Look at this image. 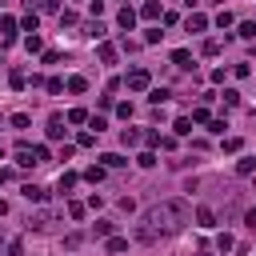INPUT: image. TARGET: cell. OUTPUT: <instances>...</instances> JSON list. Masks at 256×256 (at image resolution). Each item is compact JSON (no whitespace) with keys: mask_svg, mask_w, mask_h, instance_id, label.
<instances>
[{"mask_svg":"<svg viewBox=\"0 0 256 256\" xmlns=\"http://www.w3.org/2000/svg\"><path fill=\"white\" fill-rule=\"evenodd\" d=\"M188 200H160V204H152L148 212H144V220H140V228H136V240H144V244H152V240H160V236H172V232H180L184 224H188Z\"/></svg>","mask_w":256,"mask_h":256,"instance_id":"obj_1","label":"cell"},{"mask_svg":"<svg viewBox=\"0 0 256 256\" xmlns=\"http://www.w3.org/2000/svg\"><path fill=\"white\" fill-rule=\"evenodd\" d=\"M28 228H32V232H48V228H56V212H36V216H28Z\"/></svg>","mask_w":256,"mask_h":256,"instance_id":"obj_2","label":"cell"},{"mask_svg":"<svg viewBox=\"0 0 256 256\" xmlns=\"http://www.w3.org/2000/svg\"><path fill=\"white\" fill-rule=\"evenodd\" d=\"M148 84H152V76H148L144 68H132V72H128V92H144Z\"/></svg>","mask_w":256,"mask_h":256,"instance_id":"obj_3","label":"cell"},{"mask_svg":"<svg viewBox=\"0 0 256 256\" xmlns=\"http://www.w3.org/2000/svg\"><path fill=\"white\" fill-rule=\"evenodd\" d=\"M16 164H20V168H32V164H40V156H36V148H28V144H20V148H16Z\"/></svg>","mask_w":256,"mask_h":256,"instance_id":"obj_4","label":"cell"},{"mask_svg":"<svg viewBox=\"0 0 256 256\" xmlns=\"http://www.w3.org/2000/svg\"><path fill=\"white\" fill-rule=\"evenodd\" d=\"M184 28H188V32H204V28H208V16H204V12H192V16L184 20Z\"/></svg>","mask_w":256,"mask_h":256,"instance_id":"obj_5","label":"cell"},{"mask_svg":"<svg viewBox=\"0 0 256 256\" xmlns=\"http://www.w3.org/2000/svg\"><path fill=\"white\" fill-rule=\"evenodd\" d=\"M76 180H80L76 172H60V180H56V192H72V188H76Z\"/></svg>","mask_w":256,"mask_h":256,"instance_id":"obj_6","label":"cell"},{"mask_svg":"<svg viewBox=\"0 0 256 256\" xmlns=\"http://www.w3.org/2000/svg\"><path fill=\"white\" fill-rule=\"evenodd\" d=\"M140 16H144V20H160L164 12H160V4H156V0H144V8H140Z\"/></svg>","mask_w":256,"mask_h":256,"instance_id":"obj_7","label":"cell"},{"mask_svg":"<svg viewBox=\"0 0 256 256\" xmlns=\"http://www.w3.org/2000/svg\"><path fill=\"white\" fill-rule=\"evenodd\" d=\"M64 136V116H52L48 120V140H60Z\"/></svg>","mask_w":256,"mask_h":256,"instance_id":"obj_8","label":"cell"},{"mask_svg":"<svg viewBox=\"0 0 256 256\" xmlns=\"http://www.w3.org/2000/svg\"><path fill=\"white\" fill-rule=\"evenodd\" d=\"M44 196H48V188H40V184H24V200H36V204H40Z\"/></svg>","mask_w":256,"mask_h":256,"instance_id":"obj_9","label":"cell"},{"mask_svg":"<svg viewBox=\"0 0 256 256\" xmlns=\"http://www.w3.org/2000/svg\"><path fill=\"white\" fill-rule=\"evenodd\" d=\"M116 24H120V28H136V12H132V8H120Z\"/></svg>","mask_w":256,"mask_h":256,"instance_id":"obj_10","label":"cell"},{"mask_svg":"<svg viewBox=\"0 0 256 256\" xmlns=\"http://www.w3.org/2000/svg\"><path fill=\"white\" fill-rule=\"evenodd\" d=\"M96 52H100V60H104V64H116V44H108V40H104Z\"/></svg>","mask_w":256,"mask_h":256,"instance_id":"obj_11","label":"cell"},{"mask_svg":"<svg viewBox=\"0 0 256 256\" xmlns=\"http://www.w3.org/2000/svg\"><path fill=\"white\" fill-rule=\"evenodd\" d=\"M104 248H108L112 256H120V252L128 248V240H124V236H108V244H104Z\"/></svg>","mask_w":256,"mask_h":256,"instance_id":"obj_12","label":"cell"},{"mask_svg":"<svg viewBox=\"0 0 256 256\" xmlns=\"http://www.w3.org/2000/svg\"><path fill=\"white\" fill-rule=\"evenodd\" d=\"M68 92H76V96L88 92V80H84V76H68Z\"/></svg>","mask_w":256,"mask_h":256,"instance_id":"obj_13","label":"cell"},{"mask_svg":"<svg viewBox=\"0 0 256 256\" xmlns=\"http://www.w3.org/2000/svg\"><path fill=\"white\" fill-rule=\"evenodd\" d=\"M100 160H104V168H120V164H128V160H124L120 152H104Z\"/></svg>","mask_w":256,"mask_h":256,"instance_id":"obj_14","label":"cell"},{"mask_svg":"<svg viewBox=\"0 0 256 256\" xmlns=\"http://www.w3.org/2000/svg\"><path fill=\"white\" fill-rule=\"evenodd\" d=\"M196 220H200L204 228H212V224H216V212H212V208H196Z\"/></svg>","mask_w":256,"mask_h":256,"instance_id":"obj_15","label":"cell"},{"mask_svg":"<svg viewBox=\"0 0 256 256\" xmlns=\"http://www.w3.org/2000/svg\"><path fill=\"white\" fill-rule=\"evenodd\" d=\"M84 36H92V40H100V36H104V24H100V20H92V24H84Z\"/></svg>","mask_w":256,"mask_h":256,"instance_id":"obj_16","label":"cell"},{"mask_svg":"<svg viewBox=\"0 0 256 256\" xmlns=\"http://www.w3.org/2000/svg\"><path fill=\"white\" fill-rule=\"evenodd\" d=\"M172 64H176V68H192V56L180 48V52H172Z\"/></svg>","mask_w":256,"mask_h":256,"instance_id":"obj_17","label":"cell"},{"mask_svg":"<svg viewBox=\"0 0 256 256\" xmlns=\"http://www.w3.org/2000/svg\"><path fill=\"white\" fill-rule=\"evenodd\" d=\"M84 180H88V184H100V180H104V164H96V168H88V172H84Z\"/></svg>","mask_w":256,"mask_h":256,"instance_id":"obj_18","label":"cell"},{"mask_svg":"<svg viewBox=\"0 0 256 256\" xmlns=\"http://www.w3.org/2000/svg\"><path fill=\"white\" fill-rule=\"evenodd\" d=\"M112 232H116V224H112V220H96V236H104V240H108Z\"/></svg>","mask_w":256,"mask_h":256,"instance_id":"obj_19","label":"cell"},{"mask_svg":"<svg viewBox=\"0 0 256 256\" xmlns=\"http://www.w3.org/2000/svg\"><path fill=\"white\" fill-rule=\"evenodd\" d=\"M68 124H88V112H84V108H72V112H68Z\"/></svg>","mask_w":256,"mask_h":256,"instance_id":"obj_20","label":"cell"},{"mask_svg":"<svg viewBox=\"0 0 256 256\" xmlns=\"http://www.w3.org/2000/svg\"><path fill=\"white\" fill-rule=\"evenodd\" d=\"M252 168H256V160H252V156H240V164H236V172H240V176H248Z\"/></svg>","mask_w":256,"mask_h":256,"instance_id":"obj_21","label":"cell"},{"mask_svg":"<svg viewBox=\"0 0 256 256\" xmlns=\"http://www.w3.org/2000/svg\"><path fill=\"white\" fill-rule=\"evenodd\" d=\"M80 20H76V12H60V28H76Z\"/></svg>","mask_w":256,"mask_h":256,"instance_id":"obj_22","label":"cell"},{"mask_svg":"<svg viewBox=\"0 0 256 256\" xmlns=\"http://www.w3.org/2000/svg\"><path fill=\"white\" fill-rule=\"evenodd\" d=\"M8 84H12V88H24V84H28V76H24V72H20V68H16V72H12V76H8Z\"/></svg>","mask_w":256,"mask_h":256,"instance_id":"obj_23","label":"cell"},{"mask_svg":"<svg viewBox=\"0 0 256 256\" xmlns=\"http://www.w3.org/2000/svg\"><path fill=\"white\" fill-rule=\"evenodd\" d=\"M20 28H24V32H36V12H28V16L20 20Z\"/></svg>","mask_w":256,"mask_h":256,"instance_id":"obj_24","label":"cell"},{"mask_svg":"<svg viewBox=\"0 0 256 256\" xmlns=\"http://www.w3.org/2000/svg\"><path fill=\"white\" fill-rule=\"evenodd\" d=\"M24 48H28V52H40V36H36V32H28V40H24Z\"/></svg>","mask_w":256,"mask_h":256,"instance_id":"obj_25","label":"cell"},{"mask_svg":"<svg viewBox=\"0 0 256 256\" xmlns=\"http://www.w3.org/2000/svg\"><path fill=\"white\" fill-rule=\"evenodd\" d=\"M224 104H228V108L240 104V92H236V88H224Z\"/></svg>","mask_w":256,"mask_h":256,"instance_id":"obj_26","label":"cell"},{"mask_svg":"<svg viewBox=\"0 0 256 256\" xmlns=\"http://www.w3.org/2000/svg\"><path fill=\"white\" fill-rule=\"evenodd\" d=\"M76 144H80V148H92V144H96V132H80V140H76Z\"/></svg>","mask_w":256,"mask_h":256,"instance_id":"obj_27","label":"cell"},{"mask_svg":"<svg viewBox=\"0 0 256 256\" xmlns=\"http://www.w3.org/2000/svg\"><path fill=\"white\" fill-rule=\"evenodd\" d=\"M136 164H140V168H152V164H156V156H152V152H140V156H136Z\"/></svg>","mask_w":256,"mask_h":256,"instance_id":"obj_28","label":"cell"},{"mask_svg":"<svg viewBox=\"0 0 256 256\" xmlns=\"http://www.w3.org/2000/svg\"><path fill=\"white\" fill-rule=\"evenodd\" d=\"M68 216H72V220H80V216H84V204H80V200H72V204H68Z\"/></svg>","mask_w":256,"mask_h":256,"instance_id":"obj_29","label":"cell"},{"mask_svg":"<svg viewBox=\"0 0 256 256\" xmlns=\"http://www.w3.org/2000/svg\"><path fill=\"white\" fill-rule=\"evenodd\" d=\"M8 256H24V240H8Z\"/></svg>","mask_w":256,"mask_h":256,"instance_id":"obj_30","label":"cell"},{"mask_svg":"<svg viewBox=\"0 0 256 256\" xmlns=\"http://www.w3.org/2000/svg\"><path fill=\"white\" fill-rule=\"evenodd\" d=\"M0 28H4L8 36H12V32H16V20H12V16H0Z\"/></svg>","mask_w":256,"mask_h":256,"instance_id":"obj_31","label":"cell"},{"mask_svg":"<svg viewBox=\"0 0 256 256\" xmlns=\"http://www.w3.org/2000/svg\"><path fill=\"white\" fill-rule=\"evenodd\" d=\"M220 52V40H204V56H216Z\"/></svg>","mask_w":256,"mask_h":256,"instance_id":"obj_32","label":"cell"},{"mask_svg":"<svg viewBox=\"0 0 256 256\" xmlns=\"http://www.w3.org/2000/svg\"><path fill=\"white\" fill-rule=\"evenodd\" d=\"M148 100H152V104H164V100H168V92H164V88H152V96H148Z\"/></svg>","mask_w":256,"mask_h":256,"instance_id":"obj_33","label":"cell"},{"mask_svg":"<svg viewBox=\"0 0 256 256\" xmlns=\"http://www.w3.org/2000/svg\"><path fill=\"white\" fill-rule=\"evenodd\" d=\"M28 124H32V120H28L24 112H16V116H12V128H28Z\"/></svg>","mask_w":256,"mask_h":256,"instance_id":"obj_34","label":"cell"},{"mask_svg":"<svg viewBox=\"0 0 256 256\" xmlns=\"http://www.w3.org/2000/svg\"><path fill=\"white\" fill-rule=\"evenodd\" d=\"M88 124H92V132H96V136L104 132V116H88Z\"/></svg>","mask_w":256,"mask_h":256,"instance_id":"obj_35","label":"cell"},{"mask_svg":"<svg viewBox=\"0 0 256 256\" xmlns=\"http://www.w3.org/2000/svg\"><path fill=\"white\" fill-rule=\"evenodd\" d=\"M120 140H124V144H136V140H140V132H132V128H124V132H120Z\"/></svg>","mask_w":256,"mask_h":256,"instance_id":"obj_36","label":"cell"},{"mask_svg":"<svg viewBox=\"0 0 256 256\" xmlns=\"http://www.w3.org/2000/svg\"><path fill=\"white\" fill-rule=\"evenodd\" d=\"M40 8H44V12H56V8H60V0H40Z\"/></svg>","mask_w":256,"mask_h":256,"instance_id":"obj_37","label":"cell"},{"mask_svg":"<svg viewBox=\"0 0 256 256\" xmlns=\"http://www.w3.org/2000/svg\"><path fill=\"white\" fill-rule=\"evenodd\" d=\"M244 224H248V228L256 232V208H248V216H244Z\"/></svg>","mask_w":256,"mask_h":256,"instance_id":"obj_38","label":"cell"},{"mask_svg":"<svg viewBox=\"0 0 256 256\" xmlns=\"http://www.w3.org/2000/svg\"><path fill=\"white\" fill-rule=\"evenodd\" d=\"M8 180H12V172H8V168H0V184H8Z\"/></svg>","mask_w":256,"mask_h":256,"instance_id":"obj_39","label":"cell"},{"mask_svg":"<svg viewBox=\"0 0 256 256\" xmlns=\"http://www.w3.org/2000/svg\"><path fill=\"white\" fill-rule=\"evenodd\" d=\"M0 216H8V204H4V200H0Z\"/></svg>","mask_w":256,"mask_h":256,"instance_id":"obj_40","label":"cell"},{"mask_svg":"<svg viewBox=\"0 0 256 256\" xmlns=\"http://www.w3.org/2000/svg\"><path fill=\"white\" fill-rule=\"evenodd\" d=\"M196 256H208V252H196Z\"/></svg>","mask_w":256,"mask_h":256,"instance_id":"obj_41","label":"cell"},{"mask_svg":"<svg viewBox=\"0 0 256 256\" xmlns=\"http://www.w3.org/2000/svg\"><path fill=\"white\" fill-rule=\"evenodd\" d=\"M188 4H192V0H188Z\"/></svg>","mask_w":256,"mask_h":256,"instance_id":"obj_42","label":"cell"},{"mask_svg":"<svg viewBox=\"0 0 256 256\" xmlns=\"http://www.w3.org/2000/svg\"><path fill=\"white\" fill-rule=\"evenodd\" d=\"M0 156H4V152H0Z\"/></svg>","mask_w":256,"mask_h":256,"instance_id":"obj_43","label":"cell"}]
</instances>
